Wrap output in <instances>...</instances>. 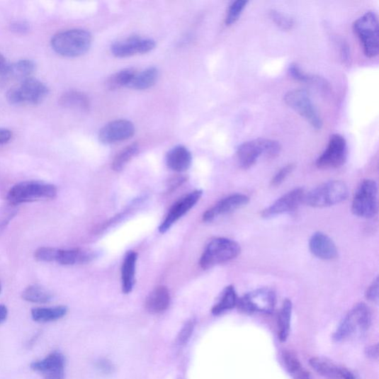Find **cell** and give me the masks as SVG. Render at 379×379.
Wrapping results in <instances>:
<instances>
[{
	"mask_svg": "<svg viewBox=\"0 0 379 379\" xmlns=\"http://www.w3.org/2000/svg\"><path fill=\"white\" fill-rule=\"evenodd\" d=\"M371 322L369 307L364 303H359L344 318L333 339L336 342H342L363 337L369 331Z\"/></svg>",
	"mask_w": 379,
	"mask_h": 379,
	"instance_id": "obj_1",
	"label": "cell"
},
{
	"mask_svg": "<svg viewBox=\"0 0 379 379\" xmlns=\"http://www.w3.org/2000/svg\"><path fill=\"white\" fill-rule=\"evenodd\" d=\"M92 43L91 33L84 29H70L57 33L52 39L54 51L65 57H78L89 50Z\"/></svg>",
	"mask_w": 379,
	"mask_h": 379,
	"instance_id": "obj_2",
	"label": "cell"
},
{
	"mask_svg": "<svg viewBox=\"0 0 379 379\" xmlns=\"http://www.w3.org/2000/svg\"><path fill=\"white\" fill-rule=\"evenodd\" d=\"M57 195L55 185L30 180L14 185L9 190L7 200L11 205H21L40 200H53Z\"/></svg>",
	"mask_w": 379,
	"mask_h": 379,
	"instance_id": "obj_3",
	"label": "cell"
},
{
	"mask_svg": "<svg viewBox=\"0 0 379 379\" xmlns=\"http://www.w3.org/2000/svg\"><path fill=\"white\" fill-rule=\"evenodd\" d=\"M49 94L47 86L39 79L29 77L18 86L11 89L6 94L9 103L13 106H38L42 103Z\"/></svg>",
	"mask_w": 379,
	"mask_h": 379,
	"instance_id": "obj_4",
	"label": "cell"
},
{
	"mask_svg": "<svg viewBox=\"0 0 379 379\" xmlns=\"http://www.w3.org/2000/svg\"><path fill=\"white\" fill-rule=\"evenodd\" d=\"M349 188L341 181H329L305 196V203L314 208H325L341 203L349 196Z\"/></svg>",
	"mask_w": 379,
	"mask_h": 379,
	"instance_id": "obj_5",
	"label": "cell"
},
{
	"mask_svg": "<svg viewBox=\"0 0 379 379\" xmlns=\"http://www.w3.org/2000/svg\"><path fill=\"white\" fill-rule=\"evenodd\" d=\"M240 252V245L237 242L227 238L213 239L206 247L200 266L204 270L211 268L235 259Z\"/></svg>",
	"mask_w": 379,
	"mask_h": 379,
	"instance_id": "obj_6",
	"label": "cell"
},
{
	"mask_svg": "<svg viewBox=\"0 0 379 379\" xmlns=\"http://www.w3.org/2000/svg\"><path fill=\"white\" fill-rule=\"evenodd\" d=\"M353 28L359 38L365 55L369 58L378 56L379 49V28L377 14L369 11L356 20Z\"/></svg>",
	"mask_w": 379,
	"mask_h": 379,
	"instance_id": "obj_7",
	"label": "cell"
},
{
	"mask_svg": "<svg viewBox=\"0 0 379 379\" xmlns=\"http://www.w3.org/2000/svg\"><path fill=\"white\" fill-rule=\"evenodd\" d=\"M352 211L356 216L372 218L378 212V187L375 181L364 180L358 188L353 200Z\"/></svg>",
	"mask_w": 379,
	"mask_h": 379,
	"instance_id": "obj_8",
	"label": "cell"
},
{
	"mask_svg": "<svg viewBox=\"0 0 379 379\" xmlns=\"http://www.w3.org/2000/svg\"><path fill=\"white\" fill-rule=\"evenodd\" d=\"M285 102L290 108L301 115L315 129L322 128V119L306 90L293 89L289 91L285 95Z\"/></svg>",
	"mask_w": 379,
	"mask_h": 379,
	"instance_id": "obj_9",
	"label": "cell"
},
{
	"mask_svg": "<svg viewBox=\"0 0 379 379\" xmlns=\"http://www.w3.org/2000/svg\"><path fill=\"white\" fill-rule=\"evenodd\" d=\"M276 304L275 292L269 288H261L247 293L238 300L239 308L248 314L270 315L273 312Z\"/></svg>",
	"mask_w": 379,
	"mask_h": 379,
	"instance_id": "obj_10",
	"label": "cell"
},
{
	"mask_svg": "<svg viewBox=\"0 0 379 379\" xmlns=\"http://www.w3.org/2000/svg\"><path fill=\"white\" fill-rule=\"evenodd\" d=\"M348 158V145L344 137L334 135L329 138L326 150L317 159L316 164L319 169H338Z\"/></svg>",
	"mask_w": 379,
	"mask_h": 379,
	"instance_id": "obj_11",
	"label": "cell"
},
{
	"mask_svg": "<svg viewBox=\"0 0 379 379\" xmlns=\"http://www.w3.org/2000/svg\"><path fill=\"white\" fill-rule=\"evenodd\" d=\"M155 47L156 43L154 40L131 36L114 43L111 46V52L115 57L125 58L150 52Z\"/></svg>",
	"mask_w": 379,
	"mask_h": 379,
	"instance_id": "obj_12",
	"label": "cell"
},
{
	"mask_svg": "<svg viewBox=\"0 0 379 379\" xmlns=\"http://www.w3.org/2000/svg\"><path fill=\"white\" fill-rule=\"evenodd\" d=\"M135 126L126 120H114L105 125L98 133V140L104 144L126 141L135 135Z\"/></svg>",
	"mask_w": 379,
	"mask_h": 379,
	"instance_id": "obj_13",
	"label": "cell"
},
{
	"mask_svg": "<svg viewBox=\"0 0 379 379\" xmlns=\"http://www.w3.org/2000/svg\"><path fill=\"white\" fill-rule=\"evenodd\" d=\"M30 368L41 374L44 379H64L65 358L55 351L42 360L33 362Z\"/></svg>",
	"mask_w": 379,
	"mask_h": 379,
	"instance_id": "obj_14",
	"label": "cell"
},
{
	"mask_svg": "<svg viewBox=\"0 0 379 379\" xmlns=\"http://www.w3.org/2000/svg\"><path fill=\"white\" fill-rule=\"evenodd\" d=\"M305 196L303 189L295 188L280 197L270 207L264 210L261 215L264 218H270L293 211L304 201Z\"/></svg>",
	"mask_w": 379,
	"mask_h": 379,
	"instance_id": "obj_15",
	"label": "cell"
},
{
	"mask_svg": "<svg viewBox=\"0 0 379 379\" xmlns=\"http://www.w3.org/2000/svg\"><path fill=\"white\" fill-rule=\"evenodd\" d=\"M202 191H195L180 199L171 208L168 215L161 224L159 230L162 234L166 233L172 225L186 214L200 200Z\"/></svg>",
	"mask_w": 379,
	"mask_h": 379,
	"instance_id": "obj_16",
	"label": "cell"
},
{
	"mask_svg": "<svg viewBox=\"0 0 379 379\" xmlns=\"http://www.w3.org/2000/svg\"><path fill=\"white\" fill-rule=\"evenodd\" d=\"M249 202V198L244 194L237 193L229 196L208 210L204 213L203 220L206 222H210L225 215V214L246 205Z\"/></svg>",
	"mask_w": 379,
	"mask_h": 379,
	"instance_id": "obj_17",
	"label": "cell"
},
{
	"mask_svg": "<svg viewBox=\"0 0 379 379\" xmlns=\"http://www.w3.org/2000/svg\"><path fill=\"white\" fill-rule=\"evenodd\" d=\"M35 67V63L29 60H22L11 64H6L0 71V86H4L11 81H22L30 77Z\"/></svg>",
	"mask_w": 379,
	"mask_h": 379,
	"instance_id": "obj_18",
	"label": "cell"
},
{
	"mask_svg": "<svg viewBox=\"0 0 379 379\" xmlns=\"http://www.w3.org/2000/svg\"><path fill=\"white\" fill-rule=\"evenodd\" d=\"M309 247L312 254L324 260H332L338 256V250L334 241L321 232L312 236Z\"/></svg>",
	"mask_w": 379,
	"mask_h": 379,
	"instance_id": "obj_19",
	"label": "cell"
},
{
	"mask_svg": "<svg viewBox=\"0 0 379 379\" xmlns=\"http://www.w3.org/2000/svg\"><path fill=\"white\" fill-rule=\"evenodd\" d=\"M261 155L263 153L259 139L241 144L237 151L238 162L242 169L251 168Z\"/></svg>",
	"mask_w": 379,
	"mask_h": 379,
	"instance_id": "obj_20",
	"label": "cell"
},
{
	"mask_svg": "<svg viewBox=\"0 0 379 379\" xmlns=\"http://www.w3.org/2000/svg\"><path fill=\"white\" fill-rule=\"evenodd\" d=\"M169 168L176 172L188 170L192 163V155L187 147L178 145L172 148L166 157Z\"/></svg>",
	"mask_w": 379,
	"mask_h": 379,
	"instance_id": "obj_21",
	"label": "cell"
},
{
	"mask_svg": "<svg viewBox=\"0 0 379 379\" xmlns=\"http://www.w3.org/2000/svg\"><path fill=\"white\" fill-rule=\"evenodd\" d=\"M171 302L170 293L166 287L156 288L147 296L145 307L151 314L157 315L166 311Z\"/></svg>",
	"mask_w": 379,
	"mask_h": 379,
	"instance_id": "obj_22",
	"label": "cell"
},
{
	"mask_svg": "<svg viewBox=\"0 0 379 379\" xmlns=\"http://www.w3.org/2000/svg\"><path fill=\"white\" fill-rule=\"evenodd\" d=\"M59 103L65 108L84 111H89L91 107L90 98L87 94L76 90L68 91L62 94L60 97Z\"/></svg>",
	"mask_w": 379,
	"mask_h": 379,
	"instance_id": "obj_23",
	"label": "cell"
},
{
	"mask_svg": "<svg viewBox=\"0 0 379 379\" xmlns=\"http://www.w3.org/2000/svg\"><path fill=\"white\" fill-rule=\"evenodd\" d=\"M137 260V254L135 251H129L123 264V291L126 294L130 293L135 286Z\"/></svg>",
	"mask_w": 379,
	"mask_h": 379,
	"instance_id": "obj_24",
	"label": "cell"
},
{
	"mask_svg": "<svg viewBox=\"0 0 379 379\" xmlns=\"http://www.w3.org/2000/svg\"><path fill=\"white\" fill-rule=\"evenodd\" d=\"M93 254L85 250L57 249L55 261L62 266H74L77 264H84L90 261L93 259Z\"/></svg>",
	"mask_w": 379,
	"mask_h": 379,
	"instance_id": "obj_25",
	"label": "cell"
},
{
	"mask_svg": "<svg viewBox=\"0 0 379 379\" xmlns=\"http://www.w3.org/2000/svg\"><path fill=\"white\" fill-rule=\"evenodd\" d=\"M68 310L69 309L66 306L37 307L32 309L31 317L37 322H52L62 319L67 315Z\"/></svg>",
	"mask_w": 379,
	"mask_h": 379,
	"instance_id": "obj_26",
	"label": "cell"
},
{
	"mask_svg": "<svg viewBox=\"0 0 379 379\" xmlns=\"http://www.w3.org/2000/svg\"><path fill=\"white\" fill-rule=\"evenodd\" d=\"M310 366L317 373L327 379H341V368L332 361L322 357H314L310 359Z\"/></svg>",
	"mask_w": 379,
	"mask_h": 379,
	"instance_id": "obj_27",
	"label": "cell"
},
{
	"mask_svg": "<svg viewBox=\"0 0 379 379\" xmlns=\"http://www.w3.org/2000/svg\"><path fill=\"white\" fill-rule=\"evenodd\" d=\"M292 311L293 304L291 301L285 300L278 317V336L280 341L285 342L288 339L290 332Z\"/></svg>",
	"mask_w": 379,
	"mask_h": 379,
	"instance_id": "obj_28",
	"label": "cell"
},
{
	"mask_svg": "<svg viewBox=\"0 0 379 379\" xmlns=\"http://www.w3.org/2000/svg\"><path fill=\"white\" fill-rule=\"evenodd\" d=\"M158 76L157 68H147L140 73H137L128 88L140 91L150 89L155 85Z\"/></svg>",
	"mask_w": 379,
	"mask_h": 379,
	"instance_id": "obj_29",
	"label": "cell"
},
{
	"mask_svg": "<svg viewBox=\"0 0 379 379\" xmlns=\"http://www.w3.org/2000/svg\"><path fill=\"white\" fill-rule=\"evenodd\" d=\"M282 357L286 370L293 379H312L310 373L303 368L300 361L295 354L285 351Z\"/></svg>",
	"mask_w": 379,
	"mask_h": 379,
	"instance_id": "obj_30",
	"label": "cell"
},
{
	"mask_svg": "<svg viewBox=\"0 0 379 379\" xmlns=\"http://www.w3.org/2000/svg\"><path fill=\"white\" fill-rule=\"evenodd\" d=\"M238 302L237 295L235 288L232 285L227 287L222 295L220 302L214 305L211 312L214 316H219L223 312L234 308Z\"/></svg>",
	"mask_w": 379,
	"mask_h": 379,
	"instance_id": "obj_31",
	"label": "cell"
},
{
	"mask_svg": "<svg viewBox=\"0 0 379 379\" xmlns=\"http://www.w3.org/2000/svg\"><path fill=\"white\" fill-rule=\"evenodd\" d=\"M22 298L31 303L46 304L52 301L53 295L40 285H33L23 291Z\"/></svg>",
	"mask_w": 379,
	"mask_h": 379,
	"instance_id": "obj_32",
	"label": "cell"
},
{
	"mask_svg": "<svg viewBox=\"0 0 379 379\" xmlns=\"http://www.w3.org/2000/svg\"><path fill=\"white\" fill-rule=\"evenodd\" d=\"M134 69H125L111 75L106 81V88L110 91L118 90L128 87L137 74Z\"/></svg>",
	"mask_w": 379,
	"mask_h": 379,
	"instance_id": "obj_33",
	"label": "cell"
},
{
	"mask_svg": "<svg viewBox=\"0 0 379 379\" xmlns=\"http://www.w3.org/2000/svg\"><path fill=\"white\" fill-rule=\"evenodd\" d=\"M139 152V146L137 143L131 144L124 148L116 157H115L112 169L115 171H121L126 164Z\"/></svg>",
	"mask_w": 379,
	"mask_h": 379,
	"instance_id": "obj_34",
	"label": "cell"
},
{
	"mask_svg": "<svg viewBox=\"0 0 379 379\" xmlns=\"http://www.w3.org/2000/svg\"><path fill=\"white\" fill-rule=\"evenodd\" d=\"M248 4L249 2L245 1V0H236L230 4L227 12L225 24L227 26L234 24L239 20L240 15Z\"/></svg>",
	"mask_w": 379,
	"mask_h": 379,
	"instance_id": "obj_35",
	"label": "cell"
},
{
	"mask_svg": "<svg viewBox=\"0 0 379 379\" xmlns=\"http://www.w3.org/2000/svg\"><path fill=\"white\" fill-rule=\"evenodd\" d=\"M264 156L275 158L282 151V145L278 142L268 139H259Z\"/></svg>",
	"mask_w": 379,
	"mask_h": 379,
	"instance_id": "obj_36",
	"label": "cell"
},
{
	"mask_svg": "<svg viewBox=\"0 0 379 379\" xmlns=\"http://www.w3.org/2000/svg\"><path fill=\"white\" fill-rule=\"evenodd\" d=\"M270 16L276 25L283 30H290L294 25L293 18L278 11L271 10L270 11Z\"/></svg>",
	"mask_w": 379,
	"mask_h": 379,
	"instance_id": "obj_37",
	"label": "cell"
},
{
	"mask_svg": "<svg viewBox=\"0 0 379 379\" xmlns=\"http://www.w3.org/2000/svg\"><path fill=\"white\" fill-rule=\"evenodd\" d=\"M57 249L51 247H41L35 251V258L38 261L52 262L55 261Z\"/></svg>",
	"mask_w": 379,
	"mask_h": 379,
	"instance_id": "obj_38",
	"label": "cell"
},
{
	"mask_svg": "<svg viewBox=\"0 0 379 379\" xmlns=\"http://www.w3.org/2000/svg\"><path fill=\"white\" fill-rule=\"evenodd\" d=\"M196 322L194 319L188 321L183 326L177 336V343L180 346L186 344L191 337L195 327Z\"/></svg>",
	"mask_w": 379,
	"mask_h": 379,
	"instance_id": "obj_39",
	"label": "cell"
},
{
	"mask_svg": "<svg viewBox=\"0 0 379 379\" xmlns=\"http://www.w3.org/2000/svg\"><path fill=\"white\" fill-rule=\"evenodd\" d=\"M290 75L295 79L304 82H310L312 81H317L316 77H310L305 74L299 67L298 64L293 63L290 64L288 69Z\"/></svg>",
	"mask_w": 379,
	"mask_h": 379,
	"instance_id": "obj_40",
	"label": "cell"
},
{
	"mask_svg": "<svg viewBox=\"0 0 379 379\" xmlns=\"http://www.w3.org/2000/svg\"><path fill=\"white\" fill-rule=\"evenodd\" d=\"M295 168L293 164H289L285 167L278 171L271 181V185L273 186H278L281 185L286 178L292 173Z\"/></svg>",
	"mask_w": 379,
	"mask_h": 379,
	"instance_id": "obj_41",
	"label": "cell"
},
{
	"mask_svg": "<svg viewBox=\"0 0 379 379\" xmlns=\"http://www.w3.org/2000/svg\"><path fill=\"white\" fill-rule=\"evenodd\" d=\"M11 30L16 34L24 35L30 30L28 23L23 21H14L10 25Z\"/></svg>",
	"mask_w": 379,
	"mask_h": 379,
	"instance_id": "obj_42",
	"label": "cell"
},
{
	"mask_svg": "<svg viewBox=\"0 0 379 379\" xmlns=\"http://www.w3.org/2000/svg\"><path fill=\"white\" fill-rule=\"evenodd\" d=\"M366 298L373 302H378V278L369 287L366 292Z\"/></svg>",
	"mask_w": 379,
	"mask_h": 379,
	"instance_id": "obj_43",
	"label": "cell"
},
{
	"mask_svg": "<svg viewBox=\"0 0 379 379\" xmlns=\"http://www.w3.org/2000/svg\"><path fill=\"white\" fill-rule=\"evenodd\" d=\"M97 367L104 373H111L113 371V366L107 359H101L97 362Z\"/></svg>",
	"mask_w": 379,
	"mask_h": 379,
	"instance_id": "obj_44",
	"label": "cell"
},
{
	"mask_svg": "<svg viewBox=\"0 0 379 379\" xmlns=\"http://www.w3.org/2000/svg\"><path fill=\"white\" fill-rule=\"evenodd\" d=\"M186 180L187 178L184 176H177L172 178L169 181V191H174L176 188H179L180 186H182V184H183Z\"/></svg>",
	"mask_w": 379,
	"mask_h": 379,
	"instance_id": "obj_45",
	"label": "cell"
},
{
	"mask_svg": "<svg viewBox=\"0 0 379 379\" xmlns=\"http://www.w3.org/2000/svg\"><path fill=\"white\" fill-rule=\"evenodd\" d=\"M12 138L11 131L6 128H0V145L9 142Z\"/></svg>",
	"mask_w": 379,
	"mask_h": 379,
	"instance_id": "obj_46",
	"label": "cell"
},
{
	"mask_svg": "<svg viewBox=\"0 0 379 379\" xmlns=\"http://www.w3.org/2000/svg\"><path fill=\"white\" fill-rule=\"evenodd\" d=\"M366 355L371 359H377L378 358V344L369 346V347L366 349Z\"/></svg>",
	"mask_w": 379,
	"mask_h": 379,
	"instance_id": "obj_47",
	"label": "cell"
},
{
	"mask_svg": "<svg viewBox=\"0 0 379 379\" xmlns=\"http://www.w3.org/2000/svg\"><path fill=\"white\" fill-rule=\"evenodd\" d=\"M341 379H359L356 373L342 367L341 368Z\"/></svg>",
	"mask_w": 379,
	"mask_h": 379,
	"instance_id": "obj_48",
	"label": "cell"
},
{
	"mask_svg": "<svg viewBox=\"0 0 379 379\" xmlns=\"http://www.w3.org/2000/svg\"><path fill=\"white\" fill-rule=\"evenodd\" d=\"M9 311L7 307L4 305H0V324L6 320Z\"/></svg>",
	"mask_w": 379,
	"mask_h": 379,
	"instance_id": "obj_49",
	"label": "cell"
},
{
	"mask_svg": "<svg viewBox=\"0 0 379 379\" xmlns=\"http://www.w3.org/2000/svg\"><path fill=\"white\" fill-rule=\"evenodd\" d=\"M341 49H342V52H341V55H342V57H343V60H344L345 61H349V58H350V52H349V47L348 45H343L342 47H341Z\"/></svg>",
	"mask_w": 379,
	"mask_h": 379,
	"instance_id": "obj_50",
	"label": "cell"
},
{
	"mask_svg": "<svg viewBox=\"0 0 379 379\" xmlns=\"http://www.w3.org/2000/svg\"><path fill=\"white\" fill-rule=\"evenodd\" d=\"M6 64L7 63L5 57L1 54H0V71H1L5 67Z\"/></svg>",
	"mask_w": 379,
	"mask_h": 379,
	"instance_id": "obj_51",
	"label": "cell"
},
{
	"mask_svg": "<svg viewBox=\"0 0 379 379\" xmlns=\"http://www.w3.org/2000/svg\"><path fill=\"white\" fill-rule=\"evenodd\" d=\"M2 292V285L1 283H0V294H1Z\"/></svg>",
	"mask_w": 379,
	"mask_h": 379,
	"instance_id": "obj_52",
	"label": "cell"
}]
</instances>
